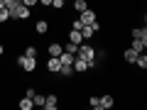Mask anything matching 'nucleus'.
Returning <instances> with one entry per match:
<instances>
[{"instance_id": "1", "label": "nucleus", "mask_w": 147, "mask_h": 110, "mask_svg": "<svg viewBox=\"0 0 147 110\" xmlns=\"http://www.w3.org/2000/svg\"><path fill=\"white\" fill-rule=\"evenodd\" d=\"M96 54H98V52H96V49L91 47V44H84V42H81V44H79V49H76V56H79V59H84V61H88V64L98 59Z\"/></svg>"}, {"instance_id": "2", "label": "nucleus", "mask_w": 147, "mask_h": 110, "mask_svg": "<svg viewBox=\"0 0 147 110\" xmlns=\"http://www.w3.org/2000/svg\"><path fill=\"white\" fill-rule=\"evenodd\" d=\"M7 12H10V20H20V22L30 20V15H32V10L27 5H22V3H20V5H15L12 10H7Z\"/></svg>"}, {"instance_id": "3", "label": "nucleus", "mask_w": 147, "mask_h": 110, "mask_svg": "<svg viewBox=\"0 0 147 110\" xmlns=\"http://www.w3.org/2000/svg\"><path fill=\"white\" fill-rule=\"evenodd\" d=\"M17 64H20V68H25L27 73L37 68V59H34V56H27V54H22V56L17 59Z\"/></svg>"}, {"instance_id": "4", "label": "nucleus", "mask_w": 147, "mask_h": 110, "mask_svg": "<svg viewBox=\"0 0 147 110\" xmlns=\"http://www.w3.org/2000/svg\"><path fill=\"white\" fill-rule=\"evenodd\" d=\"M96 20H98V15H96L93 10H88V7H86L84 12H79V22L81 25H93Z\"/></svg>"}, {"instance_id": "5", "label": "nucleus", "mask_w": 147, "mask_h": 110, "mask_svg": "<svg viewBox=\"0 0 147 110\" xmlns=\"http://www.w3.org/2000/svg\"><path fill=\"white\" fill-rule=\"evenodd\" d=\"M74 73H86L88 71V61H84V59H79V56H74Z\"/></svg>"}, {"instance_id": "6", "label": "nucleus", "mask_w": 147, "mask_h": 110, "mask_svg": "<svg viewBox=\"0 0 147 110\" xmlns=\"http://www.w3.org/2000/svg\"><path fill=\"white\" fill-rule=\"evenodd\" d=\"M59 68H61L59 56H49V59H47V71H49V73H59Z\"/></svg>"}, {"instance_id": "7", "label": "nucleus", "mask_w": 147, "mask_h": 110, "mask_svg": "<svg viewBox=\"0 0 147 110\" xmlns=\"http://www.w3.org/2000/svg\"><path fill=\"white\" fill-rule=\"evenodd\" d=\"M57 105H59V98H57L54 93H49L47 98H44V105H42V108H44V110H57Z\"/></svg>"}, {"instance_id": "8", "label": "nucleus", "mask_w": 147, "mask_h": 110, "mask_svg": "<svg viewBox=\"0 0 147 110\" xmlns=\"http://www.w3.org/2000/svg\"><path fill=\"white\" fill-rule=\"evenodd\" d=\"M69 42H71V44H81V42H84L81 30H69Z\"/></svg>"}, {"instance_id": "9", "label": "nucleus", "mask_w": 147, "mask_h": 110, "mask_svg": "<svg viewBox=\"0 0 147 110\" xmlns=\"http://www.w3.org/2000/svg\"><path fill=\"white\" fill-rule=\"evenodd\" d=\"M47 52H49V56H59V54L64 52V44H59V42H52Z\"/></svg>"}, {"instance_id": "10", "label": "nucleus", "mask_w": 147, "mask_h": 110, "mask_svg": "<svg viewBox=\"0 0 147 110\" xmlns=\"http://www.w3.org/2000/svg\"><path fill=\"white\" fill-rule=\"evenodd\" d=\"M132 39H145L147 42V27H135L132 30Z\"/></svg>"}, {"instance_id": "11", "label": "nucleus", "mask_w": 147, "mask_h": 110, "mask_svg": "<svg viewBox=\"0 0 147 110\" xmlns=\"http://www.w3.org/2000/svg\"><path fill=\"white\" fill-rule=\"evenodd\" d=\"M145 47H147V42H145V39H132V44H130V49H135L137 54H142V52H145Z\"/></svg>"}, {"instance_id": "12", "label": "nucleus", "mask_w": 147, "mask_h": 110, "mask_svg": "<svg viewBox=\"0 0 147 110\" xmlns=\"http://www.w3.org/2000/svg\"><path fill=\"white\" fill-rule=\"evenodd\" d=\"M59 61H61V66H71V64H74V54L61 52V54H59Z\"/></svg>"}, {"instance_id": "13", "label": "nucleus", "mask_w": 147, "mask_h": 110, "mask_svg": "<svg viewBox=\"0 0 147 110\" xmlns=\"http://www.w3.org/2000/svg\"><path fill=\"white\" fill-rule=\"evenodd\" d=\"M113 95H100V110H108V108H113Z\"/></svg>"}, {"instance_id": "14", "label": "nucleus", "mask_w": 147, "mask_h": 110, "mask_svg": "<svg viewBox=\"0 0 147 110\" xmlns=\"http://www.w3.org/2000/svg\"><path fill=\"white\" fill-rule=\"evenodd\" d=\"M34 30H37V34H47V32H49V22L47 20H39Z\"/></svg>"}, {"instance_id": "15", "label": "nucleus", "mask_w": 147, "mask_h": 110, "mask_svg": "<svg viewBox=\"0 0 147 110\" xmlns=\"http://www.w3.org/2000/svg\"><path fill=\"white\" fill-rule=\"evenodd\" d=\"M93 34H96V32H93V27H91V25L81 27V37H84V39H93Z\"/></svg>"}, {"instance_id": "16", "label": "nucleus", "mask_w": 147, "mask_h": 110, "mask_svg": "<svg viewBox=\"0 0 147 110\" xmlns=\"http://www.w3.org/2000/svg\"><path fill=\"white\" fill-rule=\"evenodd\" d=\"M135 56H137L135 49H125V52H123V59H125L127 64H135Z\"/></svg>"}, {"instance_id": "17", "label": "nucleus", "mask_w": 147, "mask_h": 110, "mask_svg": "<svg viewBox=\"0 0 147 110\" xmlns=\"http://www.w3.org/2000/svg\"><path fill=\"white\" fill-rule=\"evenodd\" d=\"M135 66H140L142 71L147 68V56H145V52H142V54H137V56H135Z\"/></svg>"}, {"instance_id": "18", "label": "nucleus", "mask_w": 147, "mask_h": 110, "mask_svg": "<svg viewBox=\"0 0 147 110\" xmlns=\"http://www.w3.org/2000/svg\"><path fill=\"white\" fill-rule=\"evenodd\" d=\"M17 105H20V110H32V108H34V103H32V98H27V95H25V98H22V100H20Z\"/></svg>"}, {"instance_id": "19", "label": "nucleus", "mask_w": 147, "mask_h": 110, "mask_svg": "<svg viewBox=\"0 0 147 110\" xmlns=\"http://www.w3.org/2000/svg\"><path fill=\"white\" fill-rule=\"evenodd\" d=\"M86 7H88V3H86V0H74V10H76V12H84Z\"/></svg>"}, {"instance_id": "20", "label": "nucleus", "mask_w": 147, "mask_h": 110, "mask_svg": "<svg viewBox=\"0 0 147 110\" xmlns=\"http://www.w3.org/2000/svg\"><path fill=\"white\" fill-rule=\"evenodd\" d=\"M88 105H91L93 110H100V95H91V98H88Z\"/></svg>"}, {"instance_id": "21", "label": "nucleus", "mask_w": 147, "mask_h": 110, "mask_svg": "<svg viewBox=\"0 0 147 110\" xmlns=\"http://www.w3.org/2000/svg\"><path fill=\"white\" fill-rule=\"evenodd\" d=\"M76 49H79V44H71V42H66V44H64V52L74 54V56H76Z\"/></svg>"}, {"instance_id": "22", "label": "nucleus", "mask_w": 147, "mask_h": 110, "mask_svg": "<svg viewBox=\"0 0 147 110\" xmlns=\"http://www.w3.org/2000/svg\"><path fill=\"white\" fill-rule=\"evenodd\" d=\"M32 103L42 108V105H44V95H42V93H34V95H32Z\"/></svg>"}, {"instance_id": "23", "label": "nucleus", "mask_w": 147, "mask_h": 110, "mask_svg": "<svg viewBox=\"0 0 147 110\" xmlns=\"http://www.w3.org/2000/svg\"><path fill=\"white\" fill-rule=\"evenodd\" d=\"M5 22H10V12L3 7V10H0V25H5Z\"/></svg>"}, {"instance_id": "24", "label": "nucleus", "mask_w": 147, "mask_h": 110, "mask_svg": "<svg viewBox=\"0 0 147 110\" xmlns=\"http://www.w3.org/2000/svg\"><path fill=\"white\" fill-rule=\"evenodd\" d=\"M25 54H27V56H34V59H37V47H32V44H30V47H25Z\"/></svg>"}, {"instance_id": "25", "label": "nucleus", "mask_w": 147, "mask_h": 110, "mask_svg": "<svg viewBox=\"0 0 147 110\" xmlns=\"http://www.w3.org/2000/svg\"><path fill=\"white\" fill-rule=\"evenodd\" d=\"M3 5H5V10H12V7L20 5V3H15V0H3Z\"/></svg>"}, {"instance_id": "26", "label": "nucleus", "mask_w": 147, "mask_h": 110, "mask_svg": "<svg viewBox=\"0 0 147 110\" xmlns=\"http://www.w3.org/2000/svg\"><path fill=\"white\" fill-rule=\"evenodd\" d=\"M49 7H54V10H61V7H64V0H52V5H49Z\"/></svg>"}, {"instance_id": "27", "label": "nucleus", "mask_w": 147, "mask_h": 110, "mask_svg": "<svg viewBox=\"0 0 147 110\" xmlns=\"http://www.w3.org/2000/svg\"><path fill=\"white\" fill-rule=\"evenodd\" d=\"M81 27H84V25H81L79 20H74V22H71V30H81Z\"/></svg>"}, {"instance_id": "28", "label": "nucleus", "mask_w": 147, "mask_h": 110, "mask_svg": "<svg viewBox=\"0 0 147 110\" xmlns=\"http://www.w3.org/2000/svg\"><path fill=\"white\" fill-rule=\"evenodd\" d=\"M22 5H27V7H32V5H37V0H22Z\"/></svg>"}, {"instance_id": "29", "label": "nucleus", "mask_w": 147, "mask_h": 110, "mask_svg": "<svg viewBox=\"0 0 147 110\" xmlns=\"http://www.w3.org/2000/svg\"><path fill=\"white\" fill-rule=\"evenodd\" d=\"M37 3H39V5H44V7H49V5H52V0H37Z\"/></svg>"}, {"instance_id": "30", "label": "nucleus", "mask_w": 147, "mask_h": 110, "mask_svg": "<svg viewBox=\"0 0 147 110\" xmlns=\"http://www.w3.org/2000/svg\"><path fill=\"white\" fill-rule=\"evenodd\" d=\"M3 54H5V47H3V44H0V56H3Z\"/></svg>"}, {"instance_id": "31", "label": "nucleus", "mask_w": 147, "mask_h": 110, "mask_svg": "<svg viewBox=\"0 0 147 110\" xmlns=\"http://www.w3.org/2000/svg\"><path fill=\"white\" fill-rule=\"evenodd\" d=\"M3 7H5V5H3V0H0V10H3Z\"/></svg>"}, {"instance_id": "32", "label": "nucleus", "mask_w": 147, "mask_h": 110, "mask_svg": "<svg viewBox=\"0 0 147 110\" xmlns=\"http://www.w3.org/2000/svg\"><path fill=\"white\" fill-rule=\"evenodd\" d=\"M15 3H22V0H15Z\"/></svg>"}]
</instances>
